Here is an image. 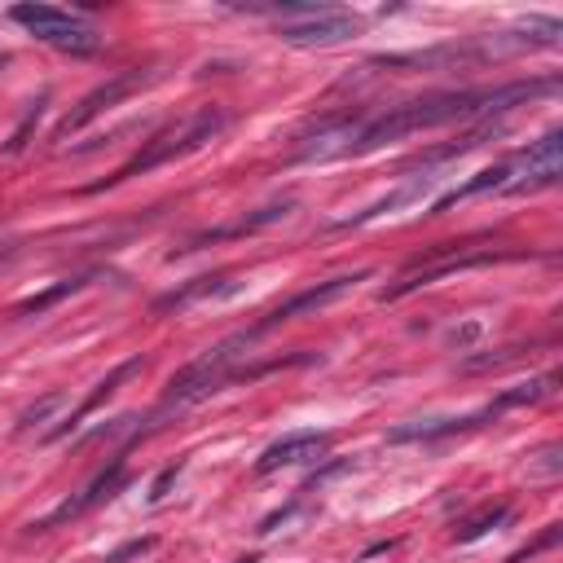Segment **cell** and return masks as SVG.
Instances as JSON below:
<instances>
[{"label":"cell","mask_w":563,"mask_h":563,"mask_svg":"<svg viewBox=\"0 0 563 563\" xmlns=\"http://www.w3.org/2000/svg\"><path fill=\"white\" fill-rule=\"evenodd\" d=\"M542 93H559V80H515V84H498V88H454V93H427L414 97V102L388 106L383 115L361 119L357 141H352L348 154H370L388 141L414 137V132L440 128V124H454V119H471V115H498V110H515L524 102Z\"/></svg>","instance_id":"obj_1"},{"label":"cell","mask_w":563,"mask_h":563,"mask_svg":"<svg viewBox=\"0 0 563 563\" xmlns=\"http://www.w3.org/2000/svg\"><path fill=\"white\" fill-rule=\"evenodd\" d=\"M225 124H229V110H225V106H203V110H194V115L181 119V124H168L163 132H154V137H150L137 154H132V159H128L115 176H106L102 185H88V194L110 190V185H124V181H132V176H141V172H154V168H163V163L185 159V154L203 150L207 141H216L220 132H225Z\"/></svg>","instance_id":"obj_2"},{"label":"cell","mask_w":563,"mask_h":563,"mask_svg":"<svg viewBox=\"0 0 563 563\" xmlns=\"http://www.w3.org/2000/svg\"><path fill=\"white\" fill-rule=\"evenodd\" d=\"M251 330H242V335L234 339H225V344H216V348H207L198 361H190L181 374H172V383H168V392H163V405L154 410L150 423H159V418H168L172 410L181 414V410H190V405L198 401H207V396H216L225 383H234V379H247V366H238L242 361V348H251Z\"/></svg>","instance_id":"obj_3"},{"label":"cell","mask_w":563,"mask_h":563,"mask_svg":"<svg viewBox=\"0 0 563 563\" xmlns=\"http://www.w3.org/2000/svg\"><path fill=\"white\" fill-rule=\"evenodd\" d=\"M9 18L18 22V27H27L31 36L40 44H53V49L62 53H93L102 36H97V27H88L80 14H71V9H58V5H14L9 9Z\"/></svg>","instance_id":"obj_4"},{"label":"cell","mask_w":563,"mask_h":563,"mask_svg":"<svg viewBox=\"0 0 563 563\" xmlns=\"http://www.w3.org/2000/svg\"><path fill=\"white\" fill-rule=\"evenodd\" d=\"M563 176V132H546L511 159V185L502 194H537Z\"/></svg>","instance_id":"obj_5"},{"label":"cell","mask_w":563,"mask_h":563,"mask_svg":"<svg viewBox=\"0 0 563 563\" xmlns=\"http://www.w3.org/2000/svg\"><path fill=\"white\" fill-rule=\"evenodd\" d=\"M370 273L361 269V273H339V278H326V282H317V286H308V291L300 295H291L286 304L278 308H269V313L260 317L256 326H251V335H264V330H273V326H282V322H291V317H300V313H317V308H326V304H335L339 295H348L357 282H366Z\"/></svg>","instance_id":"obj_6"},{"label":"cell","mask_w":563,"mask_h":563,"mask_svg":"<svg viewBox=\"0 0 563 563\" xmlns=\"http://www.w3.org/2000/svg\"><path fill=\"white\" fill-rule=\"evenodd\" d=\"M361 31V22L344 14V9H322V14L313 18H300V22H282L278 36L282 44H295V49H326V44H344Z\"/></svg>","instance_id":"obj_7"},{"label":"cell","mask_w":563,"mask_h":563,"mask_svg":"<svg viewBox=\"0 0 563 563\" xmlns=\"http://www.w3.org/2000/svg\"><path fill=\"white\" fill-rule=\"evenodd\" d=\"M124 484V458H110L102 471L93 476V484H88L84 493H75V498H66L58 511H49L44 520H36L31 524V533H49V528H58V524H66V520H80L84 511H93L97 502H106V498H115V489Z\"/></svg>","instance_id":"obj_8"},{"label":"cell","mask_w":563,"mask_h":563,"mask_svg":"<svg viewBox=\"0 0 563 563\" xmlns=\"http://www.w3.org/2000/svg\"><path fill=\"white\" fill-rule=\"evenodd\" d=\"M154 80V75H146V71H119L115 75V80H106V84H97L93 88V93H88L84 97V102L80 106H75L71 110V115H66L62 119V128H58V137H71V132H80L84 124H93V119L97 115H102V110H110V106H119V102H124V97L128 93H137V88L141 84H150Z\"/></svg>","instance_id":"obj_9"},{"label":"cell","mask_w":563,"mask_h":563,"mask_svg":"<svg viewBox=\"0 0 563 563\" xmlns=\"http://www.w3.org/2000/svg\"><path fill=\"white\" fill-rule=\"evenodd\" d=\"M357 128H361V115L352 119H322L317 124V132H308V137L295 146L291 159L295 163H313V159H339V154L352 150V141H357Z\"/></svg>","instance_id":"obj_10"},{"label":"cell","mask_w":563,"mask_h":563,"mask_svg":"<svg viewBox=\"0 0 563 563\" xmlns=\"http://www.w3.org/2000/svg\"><path fill=\"white\" fill-rule=\"evenodd\" d=\"M330 449V432H291L282 440H273L269 449L260 454L256 471L269 476V471H282V467H304V462H317Z\"/></svg>","instance_id":"obj_11"},{"label":"cell","mask_w":563,"mask_h":563,"mask_svg":"<svg viewBox=\"0 0 563 563\" xmlns=\"http://www.w3.org/2000/svg\"><path fill=\"white\" fill-rule=\"evenodd\" d=\"M489 418H498V410L493 405H484L480 414H462V418H418V423H401L392 427L388 440L392 445H410V440H445V436H462V432H476V427H484Z\"/></svg>","instance_id":"obj_12"},{"label":"cell","mask_w":563,"mask_h":563,"mask_svg":"<svg viewBox=\"0 0 563 563\" xmlns=\"http://www.w3.org/2000/svg\"><path fill=\"white\" fill-rule=\"evenodd\" d=\"M132 374H141V357H128V361H119V366L110 370L106 379L97 383V388H93V392H88L84 401H80V410H75L71 418H62V427H53V432H44V440H49V445H53V440H62L66 432H75V427H80L84 418L97 410V405H102V401H110V396H115L119 388H124V383L132 379Z\"/></svg>","instance_id":"obj_13"},{"label":"cell","mask_w":563,"mask_h":563,"mask_svg":"<svg viewBox=\"0 0 563 563\" xmlns=\"http://www.w3.org/2000/svg\"><path fill=\"white\" fill-rule=\"evenodd\" d=\"M498 260H511V256H498V251H471V256H454L445 264H432V269H418L410 273L401 286H392V291H383V300H401V295L418 291V286H432L440 278H449V273H462V269H480V264H498Z\"/></svg>","instance_id":"obj_14"},{"label":"cell","mask_w":563,"mask_h":563,"mask_svg":"<svg viewBox=\"0 0 563 563\" xmlns=\"http://www.w3.org/2000/svg\"><path fill=\"white\" fill-rule=\"evenodd\" d=\"M291 207H295V203H269V207H260V212L242 216V220H234V225H225V229H207V234L190 238V247H185V251H194V247H207V242H225V238H242V234H256V229L273 225V220L291 216Z\"/></svg>","instance_id":"obj_15"},{"label":"cell","mask_w":563,"mask_h":563,"mask_svg":"<svg viewBox=\"0 0 563 563\" xmlns=\"http://www.w3.org/2000/svg\"><path fill=\"white\" fill-rule=\"evenodd\" d=\"M229 291H234V282L220 273V278H198L190 286H181V291L163 295L154 308H159V313H172V308H185V304H194V300H216V295H229Z\"/></svg>","instance_id":"obj_16"},{"label":"cell","mask_w":563,"mask_h":563,"mask_svg":"<svg viewBox=\"0 0 563 563\" xmlns=\"http://www.w3.org/2000/svg\"><path fill=\"white\" fill-rule=\"evenodd\" d=\"M555 383H559V374H542V379H528V383H515V388H506L498 401H493V410H515V405H537V401H546L550 392H555Z\"/></svg>","instance_id":"obj_17"},{"label":"cell","mask_w":563,"mask_h":563,"mask_svg":"<svg viewBox=\"0 0 563 563\" xmlns=\"http://www.w3.org/2000/svg\"><path fill=\"white\" fill-rule=\"evenodd\" d=\"M97 273H80V278H66L58 286H49V291H40V295H31V300H22L14 308V317H31V313H44V308H53L58 300H66V295H75V291H84L88 282H93Z\"/></svg>","instance_id":"obj_18"},{"label":"cell","mask_w":563,"mask_h":563,"mask_svg":"<svg viewBox=\"0 0 563 563\" xmlns=\"http://www.w3.org/2000/svg\"><path fill=\"white\" fill-rule=\"evenodd\" d=\"M506 520H511V506H489V511H480L476 520H467V524L458 528V533H454V542H462V546H467V542H476V537H484V533H489V528H498V524H506Z\"/></svg>","instance_id":"obj_19"},{"label":"cell","mask_w":563,"mask_h":563,"mask_svg":"<svg viewBox=\"0 0 563 563\" xmlns=\"http://www.w3.org/2000/svg\"><path fill=\"white\" fill-rule=\"evenodd\" d=\"M524 348H502V352H489V357H467L462 361V370L467 374H476V370H498V366H506V361H515Z\"/></svg>","instance_id":"obj_20"},{"label":"cell","mask_w":563,"mask_h":563,"mask_svg":"<svg viewBox=\"0 0 563 563\" xmlns=\"http://www.w3.org/2000/svg\"><path fill=\"white\" fill-rule=\"evenodd\" d=\"M62 401H66L62 392H49V396H44L40 405H31V410H27V414L18 418V427H36V423H44V418H49V410H58Z\"/></svg>","instance_id":"obj_21"},{"label":"cell","mask_w":563,"mask_h":563,"mask_svg":"<svg viewBox=\"0 0 563 563\" xmlns=\"http://www.w3.org/2000/svg\"><path fill=\"white\" fill-rule=\"evenodd\" d=\"M559 445H546L542 454H537V462H528V471H533V476H559Z\"/></svg>","instance_id":"obj_22"},{"label":"cell","mask_w":563,"mask_h":563,"mask_svg":"<svg viewBox=\"0 0 563 563\" xmlns=\"http://www.w3.org/2000/svg\"><path fill=\"white\" fill-rule=\"evenodd\" d=\"M176 476H181V462H172V467H163V476L154 480V489H150V502H163V498H168V489L176 484Z\"/></svg>","instance_id":"obj_23"},{"label":"cell","mask_w":563,"mask_h":563,"mask_svg":"<svg viewBox=\"0 0 563 563\" xmlns=\"http://www.w3.org/2000/svg\"><path fill=\"white\" fill-rule=\"evenodd\" d=\"M480 335H484V322H467V326H454V330H449V344L467 348V344H476Z\"/></svg>","instance_id":"obj_24"},{"label":"cell","mask_w":563,"mask_h":563,"mask_svg":"<svg viewBox=\"0 0 563 563\" xmlns=\"http://www.w3.org/2000/svg\"><path fill=\"white\" fill-rule=\"evenodd\" d=\"M150 546H154V537H141V542H128V546H119L115 555H106V563H128L132 555H146Z\"/></svg>","instance_id":"obj_25"}]
</instances>
